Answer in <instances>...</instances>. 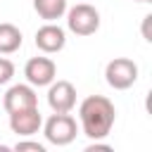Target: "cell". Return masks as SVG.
I'll use <instances>...</instances> for the list:
<instances>
[{"mask_svg":"<svg viewBox=\"0 0 152 152\" xmlns=\"http://www.w3.org/2000/svg\"><path fill=\"white\" fill-rule=\"evenodd\" d=\"M78 121L83 135H88L90 140H102L109 135L116 121V109L104 95H88L78 107Z\"/></svg>","mask_w":152,"mask_h":152,"instance_id":"1","label":"cell"},{"mask_svg":"<svg viewBox=\"0 0 152 152\" xmlns=\"http://www.w3.org/2000/svg\"><path fill=\"white\" fill-rule=\"evenodd\" d=\"M43 133H45V140L50 145H57V147H64L69 142H74L76 133H78V126H76V119L69 114V112H55L45 126H43Z\"/></svg>","mask_w":152,"mask_h":152,"instance_id":"2","label":"cell"},{"mask_svg":"<svg viewBox=\"0 0 152 152\" xmlns=\"http://www.w3.org/2000/svg\"><path fill=\"white\" fill-rule=\"evenodd\" d=\"M66 28L76 36H93L100 28V12L93 5H76L66 12Z\"/></svg>","mask_w":152,"mask_h":152,"instance_id":"3","label":"cell"},{"mask_svg":"<svg viewBox=\"0 0 152 152\" xmlns=\"http://www.w3.org/2000/svg\"><path fill=\"white\" fill-rule=\"evenodd\" d=\"M104 78H107L109 88L126 90L138 81V64L133 59H128V57H114L104 66Z\"/></svg>","mask_w":152,"mask_h":152,"instance_id":"4","label":"cell"},{"mask_svg":"<svg viewBox=\"0 0 152 152\" xmlns=\"http://www.w3.org/2000/svg\"><path fill=\"white\" fill-rule=\"evenodd\" d=\"M24 76L33 88L50 86L57 78V64L50 57H31L24 66Z\"/></svg>","mask_w":152,"mask_h":152,"instance_id":"5","label":"cell"},{"mask_svg":"<svg viewBox=\"0 0 152 152\" xmlns=\"http://www.w3.org/2000/svg\"><path fill=\"white\" fill-rule=\"evenodd\" d=\"M2 107H5L7 114L21 112V109H31V107H38V95H36L31 83H17L5 93Z\"/></svg>","mask_w":152,"mask_h":152,"instance_id":"6","label":"cell"},{"mask_svg":"<svg viewBox=\"0 0 152 152\" xmlns=\"http://www.w3.org/2000/svg\"><path fill=\"white\" fill-rule=\"evenodd\" d=\"M48 104L52 112H71L76 107V88L69 81H52L48 88Z\"/></svg>","mask_w":152,"mask_h":152,"instance_id":"7","label":"cell"},{"mask_svg":"<svg viewBox=\"0 0 152 152\" xmlns=\"http://www.w3.org/2000/svg\"><path fill=\"white\" fill-rule=\"evenodd\" d=\"M64 45H66V33H64L62 26L48 21L45 26H40V28L36 31V48H38L40 52L55 55V52H59Z\"/></svg>","mask_w":152,"mask_h":152,"instance_id":"8","label":"cell"},{"mask_svg":"<svg viewBox=\"0 0 152 152\" xmlns=\"http://www.w3.org/2000/svg\"><path fill=\"white\" fill-rule=\"evenodd\" d=\"M43 126V116L38 112V107H31V109H21V112H14L10 114V128L12 133L21 135V138H31L40 131Z\"/></svg>","mask_w":152,"mask_h":152,"instance_id":"9","label":"cell"},{"mask_svg":"<svg viewBox=\"0 0 152 152\" xmlns=\"http://www.w3.org/2000/svg\"><path fill=\"white\" fill-rule=\"evenodd\" d=\"M24 38H21V31L14 26V24H0V55H12L21 48Z\"/></svg>","mask_w":152,"mask_h":152,"instance_id":"10","label":"cell"},{"mask_svg":"<svg viewBox=\"0 0 152 152\" xmlns=\"http://www.w3.org/2000/svg\"><path fill=\"white\" fill-rule=\"evenodd\" d=\"M33 10L45 21H57L66 14V0H33Z\"/></svg>","mask_w":152,"mask_h":152,"instance_id":"11","label":"cell"},{"mask_svg":"<svg viewBox=\"0 0 152 152\" xmlns=\"http://www.w3.org/2000/svg\"><path fill=\"white\" fill-rule=\"evenodd\" d=\"M14 76V64L7 59V57H0V86L10 83Z\"/></svg>","mask_w":152,"mask_h":152,"instance_id":"12","label":"cell"},{"mask_svg":"<svg viewBox=\"0 0 152 152\" xmlns=\"http://www.w3.org/2000/svg\"><path fill=\"white\" fill-rule=\"evenodd\" d=\"M14 150H17V152H24V150H31V152H45V145L36 142V140H19V142L14 145Z\"/></svg>","mask_w":152,"mask_h":152,"instance_id":"13","label":"cell"},{"mask_svg":"<svg viewBox=\"0 0 152 152\" xmlns=\"http://www.w3.org/2000/svg\"><path fill=\"white\" fill-rule=\"evenodd\" d=\"M95 150H112V147H109V145H97V142H95V145H90L86 152H95Z\"/></svg>","mask_w":152,"mask_h":152,"instance_id":"14","label":"cell"},{"mask_svg":"<svg viewBox=\"0 0 152 152\" xmlns=\"http://www.w3.org/2000/svg\"><path fill=\"white\" fill-rule=\"evenodd\" d=\"M2 150H10V147H7V145H2V142H0V152H2Z\"/></svg>","mask_w":152,"mask_h":152,"instance_id":"15","label":"cell"},{"mask_svg":"<svg viewBox=\"0 0 152 152\" xmlns=\"http://www.w3.org/2000/svg\"><path fill=\"white\" fill-rule=\"evenodd\" d=\"M135 2H150V0H135Z\"/></svg>","mask_w":152,"mask_h":152,"instance_id":"16","label":"cell"}]
</instances>
